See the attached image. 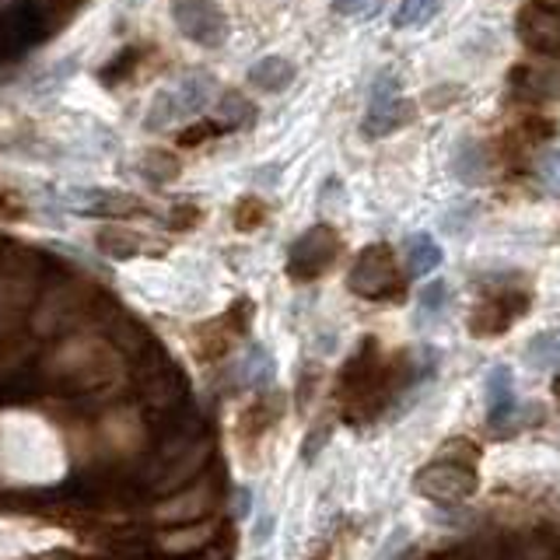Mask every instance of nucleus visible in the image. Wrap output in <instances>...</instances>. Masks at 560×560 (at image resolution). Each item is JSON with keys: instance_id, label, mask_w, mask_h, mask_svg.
<instances>
[{"instance_id": "0eeeda50", "label": "nucleus", "mask_w": 560, "mask_h": 560, "mask_svg": "<svg viewBox=\"0 0 560 560\" xmlns=\"http://www.w3.org/2000/svg\"><path fill=\"white\" fill-rule=\"evenodd\" d=\"M294 253H308V277L312 273H319L326 262L332 259V253H337V238H332L326 228H315V232H308L302 242H298V249Z\"/></svg>"}, {"instance_id": "6e6552de", "label": "nucleus", "mask_w": 560, "mask_h": 560, "mask_svg": "<svg viewBox=\"0 0 560 560\" xmlns=\"http://www.w3.org/2000/svg\"><path fill=\"white\" fill-rule=\"evenodd\" d=\"M445 0H402L396 8V25L399 28H410V25H424L431 18L442 11Z\"/></svg>"}, {"instance_id": "ddd939ff", "label": "nucleus", "mask_w": 560, "mask_h": 560, "mask_svg": "<svg viewBox=\"0 0 560 560\" xmlns=\"http://www.w3.org/2000/svg\"><path fill=\"white\" fill-rule=\"evenodd\" d=\"M249 501H253V498H249V490H238V515H242V518L249 515Z\"/></svg>"}, {"instance_id": "1a4fd4ad", "label": "nucleus", "mask_w": 560, "mask_h": 560, "mask_svg": "<svg viewBox=\"0 0 560 560\" xmlns=\"http://www.w3.org/2000/svg\"><path fill=\"white\" fill-rule=\"evenodd\" d=\"M445 294H448V288L442 284V280H431V284L420 291V312H442Z\"/></svg>"}, {"instance_id": "423d86ee", "label": "nucleus", "mask_w": 560, "mask_h": 560, "mask_svg": "<svg viewBox=\"0 0 560 560\" xmlns=\"http://www.w3.org/2000/svg\"><path fill=\"white\" fill-rule=\"evenodd\" d=\"M512 368H494V372L487 375V382H483V389H487V407H490V417L494 420H501L508 410H512V396H515V389H512Z\"/></svg>"}, {"instance_id": "f257e3e1", "label": "nucleus", "mask_w": 560, "mask_h": 560, "mask_svg": "<svg viewBox=\"0 0 560 560\" xmlns=\"http://www.w3.org/2000/svg\"><path fill=\"white\" fill-rule=\"evenodd\" d=\"M175 18H179V28L189 35L192 43L200 46H221L224 43V18L214 4H207V0H183V4H175Z\"/></svg>"}, {"instance_id": "9b49d317", "label": "nucleus", "mask_w": 560, "mask_h": 560, "mask_svg": "<svg viewBox=\"0 0 560 560\" xmlns=\"http://www.w3.org/2000/svg\"><path fill=\"white\" fill-rule=\"evenodd\" d=\"M270 533H273V515L267 512L259 522H256V529H253V539H256V547H262V542L270 539Z\"/></svg>"}, {"instance_id": "f03ea898", "label": "nucleus", "mask_w": 560, "mask_h": 560, "mask_svg": "<svg viewBox=\"0 0 560 560\" xmlns=\"http://www.w3.org/2000/svg\"><path fill=\"white\" fill-rule=\"evenodd\" d=\"M393 284H396V280H393V259L385 249H368L358 259L354 273H350V288H354L358 294H368V298L385 294Z\"/></svg>"}, {"instance_id": "20e7f679", "label": "nucleus", "mask_w": 560, "mask_h": 560, "mask_svg": "<svg viewBox=\"0 0 560 560\" xmlns=\"http://www.w3.org/2000/svg\"><path fill=\"white\" fill-rule=\"evenodd\" d=\"M249 81L259 88V92L277 95L294 81V63L284 60V57H262L259 63L249 67Z\"/></svg>"}, {"instance_id": "7ed1b4c3", "label": "nucleus", "mask_w": 560, "mask_h": 560, "mask_svg": "<svg viewBox=\"0 0 560 560\" xmlns=\"http://www.w3.org/2000/svg\"><path fill=\"white\" fill-rule=\"evenodd\" d=\"M410 119H413L410 102H402L399 95H385V98H372V109H368V116H364V130L375 133V137H385Z\"/></svg>"}, {"instance_id": "f8f14e48", "label": "nucleus", "mask_w": 560, "mask_h": 560, "mask_svg": "<svg viewBox=\"0 0 560 560\" xmlns=\"http://www.w3.org/2000/svg\"><path fill=\"white\" fill-rule=\"evenodd\" d=\"M364 4H368V0H332V11H337V14H358Z\"/></svg>"}, {"instance_id": "9d476101", "label": "nucleus", "mask_w": 560, "mask_h": 560, "mask_svg": "<svg viewBox=\"0 0 560 560\" xmlns=\"http://www.w3.org/2000/svg\"><path fill=\"white\" fill-rule=\"evenodd\" d=\"M539 175H542V183L560 189V148L550 151V154H542V162H539Z\"/></svg>"}, {"instance_id": "39448f33", "label": "nucleus", "mask_w": 560, "mask_h": 560, "mask_svg": "<svg viewBox=\"0 0 560 560\" xmlns=\"http://www.w3.org/2000/svg\"><path fill=\"white\" fill-rule=\"evenodd\" d=\"M402 253H407V262H410V270L417 277H428V273H434L438 267H442V245H438L424 232H417V235H410L407 242H402Z\"/></svg>"}]
</instances>
